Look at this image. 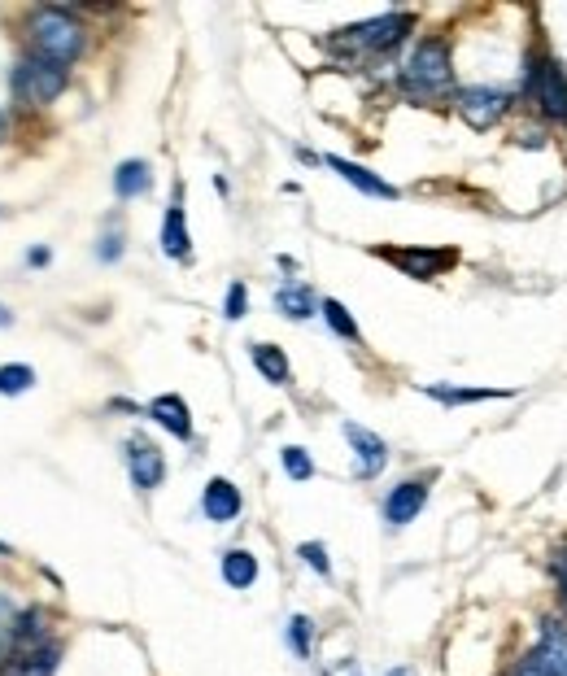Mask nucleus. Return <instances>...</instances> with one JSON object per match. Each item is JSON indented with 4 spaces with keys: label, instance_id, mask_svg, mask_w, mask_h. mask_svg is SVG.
<instances>
[{
    "label": "nucleus",
    "instance_id": "f257e3e1",
    "mask_svg": "<svg viewBox=\"0 0 567 676\" xmlns=\"http://www.w3.org/2000/svg\"><path fill=\"white\" fill-rule=\"evenodd\" d=\"M22 31H27V53L40 57V62H53V66H70L83 57V48H88V31H83V22L75 9L66 5H35L27 22H22Z\"/></svg>",
    "mask_w": 567,
    "mask_h": 676
},
{
    "label": "nucleus",
    "instance_id": "f03ea898",
    "mask_svg": "<svg viewBox=\"0 0 567 676\" xmlns=\"http://www.w3.org/2000/svg\"><path fill=\"white\" fill-rule=\"evenodd\" d=\"M397 88H402L410 101H441L445 92L454 88V57H450V44L428 35L410 48V57L402 62V75H397Z\"/></svg>",
    "mask_w": 567,
    "mask_h": 676
},
{
    "label": "nucleus",
    "instance_id": "7ed1b4c3",
    "mask_svg": "<svg viewBox=\"0 0 567 676\" xmlns=\"http://www.w3.org/2000/svg\"><path fill=\"white\" fill-rule=\"evenodd\" d=\"M410 31H415V14H380V18H367V22H354V27L332 31L328 48L336 57H345V62H363V57L393 53Z\"/></svg>",
    "mask_w": 567,
    "mask_h": 676
},
{
    "label": "nucleus",
    "instance_id": "20e7f679",
    "mask_svg": "<svg viewBox=\"0 0 567 676\" xmlns=\"http://www.w3.org/2000/svg\"><path fill=\"white\" fill-rule=\"evenodd\" d=\"M70 83V70L53 66V62H40V57L22 53L14 70H9V88H14V101L27 105V110H44V105H53L57 96L66 92Z\"/></svg>",
    "mask_w": 567,
    "mask_h": 676
},
{
    "label": "nucleus",
    "instance_id": "39448f33",
    "mask_svg": "<svg viewBox=\"0 0 567 676\" xmlns=\"http://www.w3.org/2000/svg\"><path fill=\"white\" fill-rule=\"evenodd\" d=\"M524 96L550 118V123L567 127V70L554 62V57H533V62H528Z\"/></svg>",
    "mask_w": 567,
    "mask_h": 676
},
{
    "label": "nucleus",
    "instance_id": "423d86ee",
    "mask_svg": "<svg viewBox=\"0 0 567 676\" xmlns=\"http://www.w3.org/2000/svg\"><path fill=\"white\" fill-rule=\"evenodd\" d=\"M511 101H515L511 92L485 88V83H472V88H458V92H454V110H458V118H463V123L472 127V131L498 127L502 118L511 114Z\"/></svg>",
    "mask_w": 567,
    "mask_h": 676
},
{
    "label": "nucleus",
    "instance_id": "0eeeda50",
    "mask_svg": "<svg viewBox=\"0 0 567 676\" xmlns=\"http://www.w3.org/2000/svg\"><path fill=\"white\" fill-rule=\"evenodd\" d=\"M389 267H397L406 275V280H437L441 271H450L454 262H458V253L454 249H424V245H384V249H376Z\"/></svg>",
    "mask_w": 567,
    "mask_h": 676
},
{
    "label": "nucleus",
    "instance_id": "6e6552de",
    "mask_svg": "<svg viewBox=\"0 0 567 676\" xmlns=\"http://www.w3.org/2000/svg\"><path fill=\"white\" fill-rule=\"evenodd\" d=\"M524 668L533 676H567V624L546 620L537 646L524 655Z\"/></svg>",
    "mask_w": 567,
    "mask_h": 676
},
{
    "label": "nucleus",
    "instance_id": "1a4fd4ad",
    "mask_svg": "<svg viewBox=\"0 0 567 676\" xmlns=\"http://www.w3.org/2000/svg\"><path fill=\"white\" fill-rule=\"evenodd\" d=\"M123 463H127V476H131V485H136L140 493H153L166 480V458L162 450L153 445L149 437H127L123 445Z\"/></svg>",
    "mask_w": 567,
    "mask_h": 676
},
{
    "label": "nucleus",
    "instance_id": "9d476101",
    "mask_svg": "<svg viewBox=\"0 0 567 676\" xmlns=\"http://www.w3.org/2000/svg\"><path fill=\"white\" fill-rule=\"evenodd\" d=\"M345 441L354 445V476L358 480H376L389 467V445L363 424H345Z\"/></svg>",
    "mask_w": 567,
    "mask_h": 676
},
{
    "label": "nucleus",
    "instance_id": "9b49d317",
    "mask_svg": "<svg viewBox=\"0 0 567 676\" xmlns=\"http://www.w3.org/2000/svg\"><path fill=\"white\" fill-rule=\"evenodd\" d=\"M428 506V480H402L397 489H389V498H384L380 515L389 528H406L415 524V515Z\"/></svg>",
    "mask_w": 567,
    "mask_h": 676
},
{
    "label": "nucleus",
    "instance_id": "f8f14e48",
    "mask_svg": "<svg viewBox=\"0 0 567 676\" xmlns=\"http://www.w3.org/2000/svg\"><path fill=\"white\" fill-rule=\"evenodd\" d=\"M240 511H245V498H240V489L227 476H214L210 485L201 489V515L210 519V524H232Z\"/></svg>",
    "mask_w": 567,
    "mask_h": 676
},
{
    "label": "nucleus",
    "instance_id": "ddd939ff",
    "mask_svg": "<svg viewBox=\"0 0 567 676\" xmlns=\"http://www.w3.org/2000/svg\"><path fill=\"white\" fill-rule=\"evenodd\" d=\"M53 642V615L40 602H31V607H18V620H14V655L22 650H40Z\"/></svg>",
    "mask_w": 567,
    "mask_h": 676
},
{
    "label": "nucleus",
    "instance_id": "4468645a",
    "mask_svg": "<svg viewBox=\"0 0 567 676\" xmlns=\"http://www.w3.org/2000/svg\"><path fill=\"white\" fill-rule=\"evenodd\" d=\"M162 253L175 262H192V236L184 223V192H175V201L166 205V219H162Z\"/></svg>",
    "mask_w": 567,
    "mask_h": 676
},
{
    "label": "nucleus",
    "instance_id": "2eb2a0df",
    "mask_svg": "<svg viewBox=\"0 0 567 676\" xmlns=\"http://www.w3.org/2000/svg\"><path fill=\"white\" fill-rule=\"evenodd\" d=\"M149 419L158 428H166L175 441H192V415H188V402L179 393H162L149 402Z\"/></svg>",
    "mask_w": 567,
    "mask_h": 676
},
{
    "label": "nucleus",
    "instance_id": "dca6fc26",
    "mask_svg": "<svg viewBox=\"0 0 567 676\" xmlns=\"http://www.w3.org/2000/svg\"><path fill=\"white\" fill-rule=\"evenodd\" d=\"M323 162H328L332 171L341 175L349 188L367 192V197H376V201H397V188H393V184H384V179H380L376 171H367V166H358V162H345V158H336V153H328V158H323Z\"/></svg>",
    "mask_w": 567,
    "mask_h": 676
},
{
    "label": "nucleus",
    "instance_id": "f3484780",
    "mask_svg": "<svg viewBox=\"0 0 567 676\" xmlns=\"http://www.w3.org/2000/svg\"><path fill=\"white\" fill-rule=\"evenodd\" d=\"M57 668H62V646L48 642L40 650H22V655H14L5 668H0V676H57Z\"/></svg>",
    "mask_w": 567,
    "mask_h": 676
},
{
    "label": "nucleus",
    "instance_id": "a211bd4d",
    "mask_svg": "<svg viewBox=\"0 0 567 676\" xmlns=\"http://www.w3.org/2000/svg\"><path fill=\"white\" fill-rule=\"evenodd\" d=\"M275 310H280L284 319H293V323H301V319H310L319 310V297H315V288L310 284H297V280H288V284H280L275 288Z\"/></svg>",
    "mask_w": 567,
    "mask_h": 676
},
{
    "label": "nucleus",
    "instance_id": "6ab92c4d",
    "mask_svg": "<svg viewBox=\"0 0 567 676\" xmlns=\"http://www.w3.org/2000/svg\"><path fill=\"white\" fill-rule=\"evenodd\" d=\"M149 188H153V166L144 162V158H127V162L114 171V192H118V201L144 197Z\"/></svg>",
    "mask_w": 567,
    "mask_h": 676
},
{
    "label": "nucleus",
    "instance_id": "aec40b11",
    "mask_svg": "<svg viewBox=\"0 0 567 676\" xmlns=\"http://www.w3.org/2000/svg\"><path fill=\"white\" fill-rule=\"evenodd\" d=\"M249 358H253V367H258V376L267 380V384H288V376H293V367H288V354H284L280 345L253 341V345H249Z\"/></svg>",
    "mask_w": 567,
    "mask_h": 676
},
{
    "label": "nucleus",
    "instance_id": "412c9836",
    "mask_svg": "<svg viewBox=\"0 0 567 676\" xmlns=\"http://www.w3.org/2000/svg\"><path fill=\"white\" fill-rule=\"evenodd\" d=\"M424 393L441 406H472V402H493V397H515V389H454V384H424Z\"/></svg>",
    "mask_w": 567,
    "mask_h": 676
},
{
    "label": "nucleus",
    "instance_id": "4be33fe9",
    "mask_svg": "<svg viewBox=\"0 0 567 676\" xmlns=\"http://www.w3.org/2000/svg\"><path fill=\"white\" fill-rule=\"evenodd\" d=\"M219 572H223V581L232 585V589H253L258 585V559H253V550H227L223 554V563H219Z\"/></svg>",
    "mask_w": 567,
    "mask_h": 676
},
{
    "label": "nucleus",
    "instance_id": "5701e85b",
    "mask_svg": "<svg viewBox=\"0 0 567 676\" xmlns=\"http://www.w3.org/2000/svg\"><path fill=\"white\" fill-rule=\"evenodd\" d=\"M319 315H323V323L341 336V341H358V323H354V315L345 310V301H336V297H328V301H319Z\"/></svg>",
    "mask_w": 567,
    "mask_h": 676
},
{
    "label": "nucleus",
    "instance_id": "b1692460",
    "mask_svg": "<svg viewBox=\"0 0 567 676\" xmlns=\"http://www.w3.org/2000/svg\"><path fill=\"white\" fill-rule=\"evenodd\" d=\"M31 389H35V371L27 362H5V367H0V397H18Z\"/></svg>",
    "mask_w": 567,
    "mask_h": 676
},
{
    "label": "nucleus",
    "instance_id": "393cba45",
    "mask_svg": "<svg viewBox=\"0 0 567 676\" xmlns=\"http://www.w3.org/2000/svg\"><path fill=\"white\" fill-rule=\"evenodd\" d=\"M288 650H293L297 659L315 655V620H310V615H293V620H288Z\"/></svg>",
    "mask_w": 567,
    "mask_h": 676
},
{
    "label": "nucleus",
    "instance_id": "a878e982",
    "mask_svg": "<svg viewBox=\"0 0 567 676\" xmlns=\"http://www.w3.org/2000/svg\"><path fill=\"white\" fill-rule=\"evenodd\" d=\"M14 620H18V602L0 594V668L14 659Z\"/></svg>",
    "mask_w": 567,
    "mask_h": 676
},
{
    "label": "nucleus",
    "instance_id": "bb28decb",
    "mask_svg": "<svg viewBox=\"0 0 567 676\" xmlns=\"http://www.w3.org/2000/svg\"><path fill=\"white\" fill-rule=\"evenodd\" d=\"M280 463H284L288 480H310V476H315V458H310L306 450H301V445H284Z\"/></svg>",
    "mask_w": 567,
    "mask_h": 676
},
{
    "label": "nucleus",
    "instance_id": "cd10ccee",
    "mask_svg": "<svg viewBox=\"0 0 567 676\" xmlns=\"http://www.w3.org/2000/svg\"><path fill=\"white\" fill-rule=\"evenodd\" d=\"M297 559L306 567H315L319 576H332V563H328V550H323V541H301L297 546Z\"/></svg>",
    "mask_w": 567,
    "mask_h": 676
},
{
    "label": "nucleus",
    "instance_id": "c85d7f7f",
    "mask_svg": "<svg viewBox=\"0 0 567 676\" xmlns=\"http://www.w3.org/2000/svg\"><path fill=\"white\" fill-rule=\"evenodd\" d=\"M245 310H249V288L236 280L232 288H227V297H223V315L236 323V319H245Z\"/></svg>",
    "mask_w": 567,
    "mask_h": 676
},
{
    "label": "nucleus",
    "instance_id": "c756f323",
    "mask_svg": "<svg viewBox=\"0 0 567 676\" xmlns=\"http://www.w3.org/2000/svg\"><path fill=\"white\" fill-rule=\"evenodd\" d=\"M96 253H101V262H114L118 253H123V232H118V227H110V232L101 236V249H96Z\"/></svg>",
    "mask_w": 567,
    "mask_h": 676
},
{
    "label": "nucleus",
    "instance_id": "7c9ffc66",
    "mask_svg": "<svg viewBox=\"0 0 567 676\" xmlns=\"http://www.w3.org/2000/svg\"><path fill=\"white\" fill-rule=\"evenodd\" d=\"M323 676H363V663H358V659H336Z\"/></svg>",
    "mask_w": 567,
    "mask_h": 676
},
{
    "label": "nucleus",
    "instance_id": "2f4dec72",
    "mask_svg": "<svg viewBox=\"0 0 567 676\" xmlns=\"http://www.w3.org/2000/svg\"><path fill=\"white\" fill-rule=\"evenodd\" d=\"M554 581H559V589H563V602H567V550H559V554H554Z\"/></svg>",
    "mask_w": 567,
    "mask_h": 676
},
{
    "label": "nucleus",
    "instance_id": "473e14b6",
    "mask_svg": "<svg viewBox=\"0 0 567 676\" xmlns=\"http://www.w3.org/2000/svg\"><path fill=\"white\" fill-rule=\"evenodd\" d=\"M48 258H53V249H44V245L27 253V262H31V267H48Z\"/></svg>",
    "mask_w": 567,
    "mask_h": 676
},
{
    "label": "nucleus",
    "instance_id": "72a5a7b5",
    "mask_svg": "<svg viewBox=\"0 0 567 676\" xmlns=\"http://www.w3.org/2000/svg\"><path fill=\"white\" fill-rule=\"evenodd\" d=\"M5 328H14V310H9L5 301H0V332H5Z\"/></svg>",
    "mask_w": 567,
    "mask_h": 676
},
{
    "label": "nucleus",
    "instance_id": "f704fd0d",
    "mask_svg": "<svg viewBox=\"0 0 567 676\" xmlns=\"http://www.w3.org/2000/svg\"><path fill=\"white\" fill-rule=\"evenodd\" d=\"M384 676H415V668H393V672H384Z\"/></svg>",
    "mask_w": 567,
    "mask_h": 676
},
{
    "label": "nucleus",
    "instance_id": "c9c22d12",
    "mask_svg": "<svg viewBox=\"0 0 567 676\" xmlns=\"http://www.w3.org/2000/svg\"><path fill=\"white\" fill-rule=\"evenodd\" d=\"M0 144H5V114H0Z\"/></svg>",
    "mask_w": 567,
    "mask_h": 676
}]
</instances>
